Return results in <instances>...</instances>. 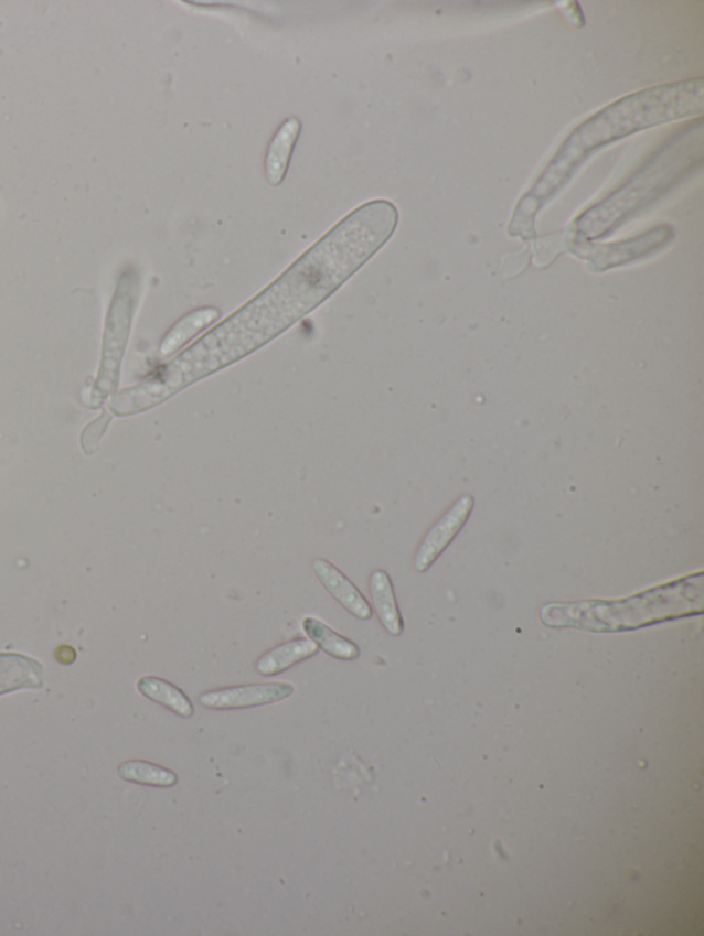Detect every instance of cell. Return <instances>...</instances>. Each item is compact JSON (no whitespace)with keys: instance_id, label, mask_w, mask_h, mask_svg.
I'll list each match as a JSON object with an SVG mask.
<instances>
[{"instance_id":"d6986e66","label":"cell","mask_w":704,"mask_h":936,"mask_svg":"<svg viewBox=\"0 0 704 936\" xmlns=\"http://www.w3.org/2000/svg\"><path fill=\"white\" fill-rule=\"evenodd\" d=\"M55 658H57L60 664L71 665L75 663L76 652L70 646H61L57 652H55Z\"/></svg>"},{"instance_id":"9a60e30c","label":"cell","mask_w":704,"mask_h":936,"mask_svg":"<svg viewBox=\"0 0 704 936\" xmlns=\"http://www.w3.org/2000/svg\"><path fill=\"white\" fill-rule=\"evenodd\" d=\"M301 626H303L306 635L316 644L318 649H322L323 653L331 655L332 658L348 660V663L360 658L361 649L354 642L334 632L327 624H323L322 621L314 618V616H307L301 622Z\"/></svg>"},{"instance_id":"2e32d148","label":"cell","mask_w":704,"mask_h":936,"mask_svg":"<svg viewBox=\"0 0 704 936\" xmlns=\"http://www.w3.org/2000/svg\"><path fill=\"white\" fill-rule=\"evenodd\" d=\"M221 318L220 310L215 308H201V310L190 312L177 323V326L171 330L166 336L163 345H161V355L170 356L172 353L181 349L188 341L192 340L201 330L210 326V324Z\"/></svg>"},{"instance_id":"30bf717a","label":"cell","mask_w":704,"mask_h":936,"mask_svg":"<svg viewBox=\"0 0 704 936\" xmlns=\"http://www.w3.org/2000/svg\"><path fill=\"white\" fill-rule=\"evenodd\" d=\"M301 125L299 119L290 117L278 128L270 144H268L265 173L268 184L279 186L287 176L290 157L294 154L296 142L300 135Z\"/></svg>"},{"instance_id":"8fae6325","label":"cell","mask_w":704,"mask_h":936,"mask_svg":"<svg viewBox=\"0 0 704 936\" xmlns=\"http://www.w3.org/2000/svg\"><path fill=\"white\" fill-rule=\"evenodd\" d=\"M318 647L310 638L298 637L274 647L262 655L256 663V671L260 676L273 677L294 668L303 660L316 657Z\"/></svg>"},{"instance_id":"ac0fdd59","label":"cell","mask_w":704,"mask_h":936,"mask_svg":"<svg viewBox=\"0 0 704 936\" xmlns=\"http://www.w3.org/2000/svg\"><path fill=\"white\" fill-rule=\"evenodd\" d=\"M110 418L108 415L104 413L103 417L95 420L94 423L89 424L85 430L82 437V444L85 448L86 453H93L97 451L98 442L100 437L105 433L106 426H108Z\"/></svg>"},{"instance_id":"3957f363","label":"cell","mask_w":704,"mask_h":936,"mask_svg":"<svg viewBox=\"0 0 704 936\" xmlns=\"http://www.w3.org/2000/svg\"><path fill=\"white\" fill-rule=\"evenodd\" d=\"M704 605L703 571L666 582L618 601L550 603L541 621L552 627L590 632H623L684 616L701 615Z\"/></svg>"},{"instance_id":"4fadbf2b","label":"cell","mask_w":704,"mask_h":936,"mask_svg":"<svg viewBox=\"0 0 704 936\" xmlns=\"http://www.w3.org/2000/svg\"><path fill=\"white\" fill-rule=\"evenodd\" d=\"M374 611L385 631L393 636L404 633V620H402L398 603H396L393 581L387 571L374 570L369 581Z\"/></svg>"},{"instance_id":"277c9868","label":"cell","mask_w":704,"mask_h":936,"mask_svg":"<svg viewBox=\"0 0 704 936\" xmlns=\"http://www.w3.org/2000/svg\"><path fill=\"white\" fill-rule=\"evenodd\" d=\"M702 149L703 140L695 142L692 135L670 144L618 192L580 215L575 222L578 234L585 238L595 239L612 232L631 213L668 192L675 182L680 181L681 176L689 172L694 162L700 159Z\"/></svg>"},{"instance_id":"ba28073f","label":"cell","mask_w":704,"mask_h":936,"mask_svg":"<svg viewBox=\"0 0 704 936\" xmlns=\"http://www.w3.org/2000/svg\"><path fill=\"white\" fill-rule=\"evenodd\" d=\"M472 508V496H462L428 531L418 546L415 557V568L418 573H424L437 562L440 555L466 526Z\"/></svg>"},{"instance_id":"7c38bea8","label":"cell","mask_w":704,"mask_h":936,"mask_svg":"<svg viewBox=\"0 0 704 936\" xmlns=\"http://www.w3.org/2000/svg\"><path fill=\"white\" fill-rule=\"evenodd\" d=\"M43 666L20 654H0V695L21 688H42Z\"/></svg>"},{"instance_id":"5b68a950","label":"cell","mask_w":704,"mask_h":936,"mask_svg":"<svg viewBox=\"0 0 704 936\" xmlns=\"http://www.w3.org/2000/svg\"><path fill=\"white\" fill-rule=\"evenodd\" d=\"M132 310L131 284L122 283L111 304L108 324H106L103 367L99 369L98 383L95 385L99 400H104L117 383L122 352L130 332Z\"/></svg>"},{"instance_id":"5bb4252c","label":"cell","mask_w":704,"mask_h":936,"mask_svg":"<svg viewBox=\"0 0 704 936\" xmlns=\"http://www.w3.org/2000/svg\"><path fill=\"white\" fill-rule=\"evenodd\" d=\"M137 689L142 697L163 706V708L182 717V719H190L194 714V706L188 695L181 688L174 686V684L164 680V678L154 676L141 677L137 682Z\"/></svg>"},{"instance_id":"e0dca14e","label":"cell","mask_w":704,"mask_h":936,"mask_svg":"<svg viewBox=\"0 0 704 936\" xmlns=\"http://www.w3.org/2000/svg\"><path fill=\"white\" fill-rule=\"evenodd\" d=\"M117 773L122 781L141 784V786L170 788L178 784V775L174 771L142 760L122 762Z\"/></svg>"},{"instance_id":"52a82bcc","label":"cell","mask_w":704,"mask_h":936,"mask_svg":"<svg viewBox=\"0 0 704 936\" xmlns=\"http://www.w3.org/2000/svg\"><path fill=\"white\" fill-rule=\"evenodd\" d=\"M672 237V228L657 227L626 243L591 246L583 251V256L588 257L596 271H605V269L622 266L653 254L666 245Z\"/></svg>"},{"instance_id":"9c48e42d","label":"cell","mask_w":704,"mask_h":936,"mask_svg":"<svg viewBox=\"0 0 704 936\" xmlns=\"http://www.w3.org/2000/svg\"><path fill=\"white\" fill-rule=\"evenodd\" d=\"M312 570L318 582L329 595L337 601L345 611L361 621L372 620L373 610L367 599L358 590L342 570L337 568L327 559L318 558L312 562Z\"/></svg>"},{"instance_id":"6da1fadb","label":"cell","mask_w":704,"mask_h":936,"mask_svg":"<svg viewBox=\"0 0 704 936\" xmlns=\"http://www.w3.org/2000/svg\"><path fill=\"white\" fill-rule=\"evenodd\" d=\"M398 220V209L385 200L351 212L242 310L127 389L128 406L137 413L158 407L287 332L365 266L393 237Z\"/></svg>"},{"instance_id":"8992f818","label":"cell","mask_w":704,"mask_h":936,"mask_svg":"<svg viewBox=\"0 0 704 936\" xmlns=\"http://www.w3.org/2000/svg\"><path fill=\"white\" fill-rule=\"evenodd\" d=\"M295 693L289 682H260L212 689L200 695V703L211 710H242L259 708L287 700Z\"/></svg>"},{"instance_id":"7a4b0ae2","label":"cell","mask_w":704,"mask_h":936,"mask_svg":"<svg viewBox=\"0 0 704 936\" xmlns=\"http://www.w3.org/2000/svg\"><path fill=\"white\" fill-rule=\"evenodd\" d=\"M704 111V80L663 84L642 89L607 106L568 135L557 153L536 179L533 189L519 202L511 223L512 235L530 237L536 213L547 204L602 146L631 133L666 122L690 119Z\"/></svg>"}]
</instances>
